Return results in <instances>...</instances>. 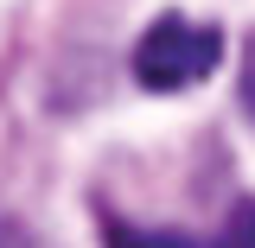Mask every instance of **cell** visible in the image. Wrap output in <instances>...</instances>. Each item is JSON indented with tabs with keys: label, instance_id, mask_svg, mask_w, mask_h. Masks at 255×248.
Returning a JSON list of instances; mask_svg holds the SVG:
<instances>
[{
	"label": "cell",
	"instance_id": "6da1fadb",
	"mask_svg": "<svg viewBox=\"0 0 255 248\" xmlns=\"http://www.w3.org/2000/svg\"><path fill=\"white\" fill-rule=\"evenodd\" d=\"M223 58V32L217 26H191L179 13H159L134 45V83L153 95H179L191 83H204Z\"/></svg>",
	"mask_w": 255,
	"mask_h": 248
},
{
	"label": "cell",
	"instance_id": "7a4b0ae2",
	"mask_svg": "<svg viewBox=\"0 0 255 248\" xmlns=\"http://www.w3.org/2000/svg\"><path fill=\"white\" fill-rule=\"evenodd\" d=\"M102 242L109 248H204L185 229H140V223H102Z\"/></svg>",
	"mask_w": 255,
	"mask_h": 248
},
{
	"label": "cell",
	"instance_id": "3957f363",
	"mask_svg": "<svg viewBox=\"0 0 255 248\" xmlns=\"http://www.w3.org/2000/svg\"><path fill=\"white\" fill-rule=\"evenodd\" d=\"M211 248H255V197H236L223 210V229H217Z\"/></svg>",
	"mask_w": 255,
	"mask_h": 248
},
{
	"label": "cell",
	"instance_id": "277c9868",
	"mask_svg": "<svg viewBox=\"0 0 255 248\" xmlns=\"http://www.w3.org/2000/svg\"><path fill=\"white\" fill-rule=\"evenodd\" d=\"M236 95H243V115L255 127V32L243 38V64H236Z\"/></svg>",
	"mask_w": 255,
	"mask_h": 248
}]
</instances>
